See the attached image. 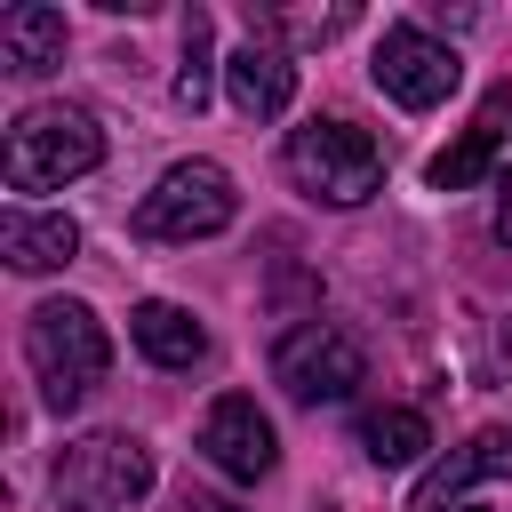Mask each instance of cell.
Returning <instances> with one entry per match:
<instances>
[{
	"label": "cell",
	"mask_w": 512,
	"mask_h": 512,
	"mask_svg": "<svg viewBox=\"0 0 512 512\" xmlns=\"http://www.w3.org/2000/svg\"><path fill=\"white\" fill-rule=\"evenodd\" d=\"M128 336H136V352H144L152 368H200V360H208V328H200L184 304H168V296H144V304L128 312Z\"/></svg>",
	"instance_id": "4fadbf2b"
},
{
	"label": "cell",
	"mask_w": 512,
	"mask_h": 512,
	"mask_svg": "<svg viewBox=\"0 0 512 512\" xmlns=\"http://www.w3.org/2000/svg\"><path fill=\"white\" fill-rule=\"evenodd\" d=\"M0 256L16 272H64L80 256V224L64 208H8L0 216Z\"/></svg>",
	"instance_id": "7c38bea8"
},
{
	"label": "cell",
	"mask_w": 512,
	"mask_h": 512,
	"mask_svg": "<svg viewBox=\"0 0 512 512\" xmlns=\"http://www.w3.org/2000/svg\"><path fill=\"white\" fill-rule=\"evenodd\" d=\"M480 480H512V424H488V432H472L464 448H448V456L416 480L408 512H456V496L480 488Z\"/></svg>",
	"instance_id": "9c48e42d"
},
{
	"label": "cell",
	"mask_w": 512,
	"mask_h": 512,
	"mask_svg": "<svg viewBox=\"0 0 512 512\" xmlns=\"http://www.w3.org/2000/svg\"><path fill=\"white\" fill-rule=\"evenodd\" d=\"M272 384L296 400V408H336L368 384V352L336 328V320H296L280 344H272Z\"/></svg>",
	"instance_id": "8992f818"
},
{
	"label": "cell",
	"mask_w": 512,
	"mask_h": 512,
	"mask_svg": "<svg viewBox=\"0 0 512 512\" xmlns=\"http://www.w3.org/2000/svg\"><path fill=\"white\" fill-rule=\"evenodd\" d=\"M200 456L224 472V480H264L280 464V440H272V416L248 400V392H224L208 416H200Z\"/></svg>",
	"instance_id": "ba28073f"
},
{
	"label": "cell",
	"mask_w": 512,
	"mask_h": 512,
	"mask_svg": "<svg viewBox=\"0 0 512 512\" xmlns=\"http://www.w3.org/2000/svg\"><path fill=\"white\" fill-rule=\"evenodd\" d=\"M496 240H504V248H512V168H504V176H496Z\"/></svg>",
	"instance_id": "ac0fdd59"
},
{
	"label": "cell",
	"mask_w": 512,
	"mask_h": 512,
	"mask_svg": "<svg viewBox=\"0 0 512 512\" xmlns=\"http://www.w3.org/2000/svg\"><path fill=\"white\" fill-rule=\"evenodd\" d=\"M240 216V192L216 160H176L160 168V184L136 200V240H216L224 224Z\"/></svg>",
	"instance_id": "5b68a950"
},
{
	"label": "cell",
	"mask_w": 512,
	"mask_h": 512,
	"mask_svg": "<svg viewBox=\"0 0 512 512\" xmlns=\"http://www.w3.org/2000/svg\"><path fill=\"white\" fill-rule=\"evenodd\" d=\"M0 64L24 72V80L56 72V64H64V8H48V0H16V8L0 16Z\"/></svg>",
	"instance_id": "5bb4252c"
},
{
	"label": "cell",
	"mask_w": 512,
	"mask_h": 512,
	"mask_svg": "<svg viewBox=\"0 0 512 512\" xmlns=\"http://www.w3.org/2000/svg\"><path fill=\"white\" fill-rule=\"evenodd\" d=\"M456 512H488V504H456Z\"/></svg>",
	"instance_id": "ffe728a7"
},
{
	"label": "cell",
	"mask_w": 512,
	"mask_h": 512,
	"mask_svg": "<svg viewBox=\"0 0 512 512\" xmlns=\"http://www.w3.org/2000/svg\"><path fill=\"white\" fill-rule=\"evenodd\" d=\"M376 88L392 96V104H408V112H432V104H448L456 96V80H464V56L448 48V40H432L424 24H384V40H376Z\"/></svg>",
	"instance_id": "52a82bcc"
},
{
	"label": "cell",
	"mask_w": 512,
	"mask_h": 512,
	"mask_svg": "<svg viewBox=\"0 0 512 512\" xmlns=\"http://www.w3.org/2000/svg\"><path fill=\"white\" fill-rule=\"evenodd\" d=\"M224 80H232V104H240L248 120H280L288 96H296V56H288L280 40H264V32H248V40L224 56Z\"/></svg>",
	"instance_id": "30bf717a"
},
{
	"label": "cell",
	"mask_w": 512,
	"mask_h": 512,
	"mask_svg": "<svg viewBox=\"0 0 512 512\" xmlns=\"http://www.w3.org/2000/svg\"><path fill=\"white\" fill-rule=\"evenodd\" d=\"M504 136H512V88H488V104H480V120L448 144V152H432V192H472L488 168H496V152H504Z\"/></svg>",
	"instance_id": "8fae6325"
},
{
	"label": "cell",
	"mask_w": 512,
	"mask_h": 512,
	"mask_svg": "<svg viewBox=\"0 0 512 512\" xmlns=\"http://www.w3.org/2000/svg\"><path fill=\"white\" fill-rule=\"evenodd\" d=\"M48 488H56V512H136L152 488V448L136 432H88L56 456Z\"/></svg>",
	"instance_id": "277c9868"
},
{
	"label": "cell",
	"mask_w": 512,
	"mask_h": 512,
	"mask_svg": "<svg viewBox=\"0 0 512 512\" xmlns=\"http://www.w3.org/2000/svg\"><path fill=\"white\" fill-rule=\"evenodd\" d=\"M280 168H288V176H296V192H304V200H320V208H368V200L384 192V144H376L368 128L336 120V112H320V120L288 128Z\"/></svg>",
	"instance_id": "7a4b0ae2"
},
{
	"label": "cell",
	"mask_w": 512,
	"mask_h": 512,
	"mask_svg": "<svg viewBox=\"0 0 512 512\" xmlns=\"http://www.w3.org/2000/svg\"><path fill=\"white\" fill-rule=\"evenodd\" d=\"M352 16L360 8H248V32H264V40H336V32H352Z\"/></svg>",
	"instance_id": "e0dca14e"
},
{
	"label": "cell",
	"mask_w": 512,
	"mask_h": 512,
	"mask_svg": "<svg viewBox=\"0 0 512 512\" xmlns=\"http://www.w3.org/2000/svg\"><path fill=\"white\" fill-rule=\"evenodd\" d=\"M24 360H32L40 400L64 416V408H80V400L104 384V368H112V336H104V320H96L88 304L48 296V304L24 312Z\"/></svg>",
	"instance_id": "6da1fadb"
},
{
	"label": "cell",
	"mask_w": 512,
	"mask_h": 512,
	"mask_svg": "<svg viewBox=\"0 0 512 512\" xmlns=\"http://www.w3.org/2000/svg\"><path fill=\"white\" fill-rule=\"evenodd\" d=\"M96 160H104V128H96L88 104H32V112L8 120V144H0L8 192H64Z\"/></svg>",
	"instance_id": "3957f363"
},
{
	"label": "cell",
	"mask_w": 512,
	"mask_h": 512,
	"mask_svg": "<svg viewBox=\"0 0 512 512\" xmlns=\"http://www.w3.org/2000/svg\"><path fill=\"white\" fill-rule=\"evenodd\" d=\"M360 448H368V464L400 472V464H416V456L432 448V424H424L416 408H368V416H360Z\"/></svg>",
	"instance_id": "9a60e30c"
},
{
	"label": "cell",
	"mask_w": 512,
	"mask_h": 512,
	"mask_svg": "<svg viewBox=\"0 0 512 512\" xmlns=\"http://www.w3.org/2000/svg\"><path fill=\"white\" fill-rule=\"evenodd\" d=\"M184 512H232L224 496H184Z\"/></svg>",
	"instance_id": "d6986e66"
},
{
	"label": "cell",
	"mask_w": 512,
	"mask_h": 512,
	"mask_svg": "<svg viewBox=\"0 0 512 512\" xmlns=\"http://www.w3.org/2000/svg\"><path fill=\"white\" fill-rule=\"evenodd\" d=\"M208 88H216V24L208 8H184V64H176V112H208Z\"/></svg>",
	"instance_id": "2e32d148"
}]
</instances>
